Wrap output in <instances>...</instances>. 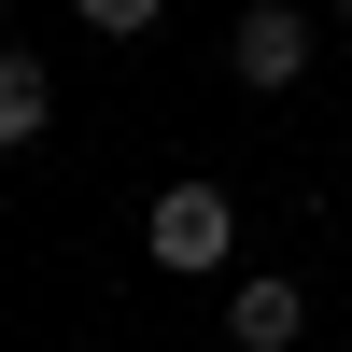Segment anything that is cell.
Instances as JSON below:
<instances>
[{
	"label": "cell",
	"instance_id": "obj_3",
	"mask_svg": "<svg viewBox=\"0 0 352 352\" xmlns=\"http://www.w3.org/2000/svg\"><path fill=\"white\" fill-rule=\"evenodd\" d=\"M226 338H240V352H296V338H310V296H296L282 268H254L240 296H226Z\"/></svg>",
	"mask_w": 352,
	"mask_h": 352
},
{
	"label": "cell",
	"instance_id": "obj_4",
	"mask_svg": "<svg viewBox=\"0 0 352 352\" xmlns=\"http://www.w3.org/2000/svg\"><path fill=\"white\" fill-rule=\"evenodd\" d=\"M43 127H56V85H43V56H14V43H0V155H28Z\"/></svg>",
	"mask_w": 352,
	"mask_h": 352
},
{
	"label": "cell",
	"instance_id": "obj_2",
	"mask_svg": "<svg viewBox=\"0 0 352 352\" xmlns=\"http://www.w3.org/2000/svg\"><path fill=\"white\" fill-rule=\"evenodd\" d=\"M226 56H240V85H296L310 71V14H296V0H240Z\"/></svg>",
	"mask_w": 352,
	"mask_h": 352
},
{
	"label": "cell",
	"instance_id": "obj_5",
	"mask_svg": "<svg viewBox=\"0 0 352 352\" xmlns=\"http://www.w3.org/2000/svg\"><path fill=\"white\" fill-rule=\"evenodd\" d=\"M71 14H85V28H99V43H141V28H155V14H169V0H71Z\"/></svg>",
	"mask_w": 352,
	"mask_h": 352
},
{
	"label": "cell",
	"instance_id": "obj_1",
	"mask_svg": "<svg viewBox=\"0 0 352 352\" xmlns=\"http://www.w3.org/2000/svg\"><path fill=\"white\" fill-rule=\"evenodd\" d=\"M141 254H155V268H226V254H240V197L226 184H155L141 197Z\"/></svg>",
	"mask_w": 352,
	"mask_h": 352
},
{
	"label": "cell",
	"instance_id": "obj_6",
	"mask_svg": "<svg viewBox=\"0 0 352 352\" xmlns=\"http://www.w3.org/2000/svg\"><path fill=\"white\" fill-rule=\"evenodd\" d=\"M338 28H352V0H338Z\"/></svg>",
	"mask_w": 352,
	"mask_h": 352
}]
</instances>
